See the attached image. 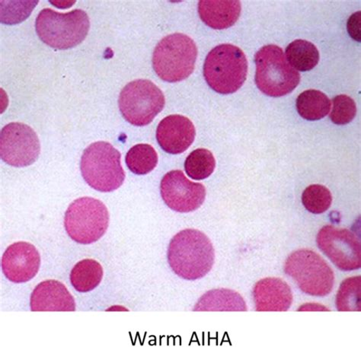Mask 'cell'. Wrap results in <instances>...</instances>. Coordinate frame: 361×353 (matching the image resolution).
<instances>
[{"label":"cell","instance_id":"9","mask_svg":"<svg viewBox=\"0 0 361 353\" xmlns=\"http://www.w3.org/2000/svg\"><path fill=\"white\" fill-rule=\"evenodd\" d=\"M166 99L163 92L149 80L130 82L121 90L118 106L123 118L132 125L145 127L163 111Z\"/></svg>","mask_w":361,"mask_h":353},{"label":"cell","instance_id":"16","mask_svg":"<svg viewBox=\"0 0 361 353\" xmlns=\"http://www.w3.org/2000/svg\"><path fill=\"white\" fill-rule=\"evenodd\" d=\"M253 298L257 311H287L293 302L289 285L279 278H265L256 283Z\"/></svg>","mask_w":361,"mask_h":353},{"label":"cell","instance_id":"20","mask_svg":"<svg viewBox=\"0 0 361 353\" xmlns=\"http://www.w3.org/2000/svg\"><path fill=\"white\" fill-rule=\"evenodd\" d=\"M102 265L93 259H85L75 264L71 273V283L79 292H89L102 282Z\"/></svg>","mask_w":361,"mask_h":353},{"label":"cell","instance_id":"21","mask_svg":"<svg viewBox=\"0 0 361 353\" xmlns=\"http://www.w3.org/2000/svg\"><path fill=\"white\" fill-rule=\"evenodd\" d=\"M286 58L293 69L307 72L314 69L319 61L317 47L306 40H296L286 49Z\"/></svg>","mask_w":361,"mask_h":353},{"label":"cell","instance_id":"1","mask_svg":"<svg viewBox=\"0 0 361 353\" xmlns=\"http://www.w3.org/2000/svg\"><path fill=\"white\" fill-rule=\"evenodd\" d=\"M168 261L173 272L186 280L204 278L214 264V248L203 233L196 230H185L171 240L168 250Z\"/></svg>","mask_w":361,"mask_h":353},{"label":"cell","instance_id":"19","mask_svg":"<svg viewBox=\"0 0 361 353\" xmlns=\"http://www.w3.org/2000/svg\"><path fill=\"white\" fill-rule=\"evenodd\" d=\"M331 101L320 91L310 89L302 92L296 102L300 116L307 120H319L326 117L331 110Z\"/></svg>","mask_w":361,"mask_h":353},{"label":"cell","instance_id":"6","mask_svg":"<svg viewBox=\"0 0 361 353\" xmlns=\"http://www.w3.org/2000/svg\"><path fill=\"white\" fill-rule=\"evenodd\" d=\"M197 49L191 37L176 33L161 39L154 51L153 66L161 80L177 82L189 78L195 70Z\"/></svg>","mask_w":361,"mask_h":353},{"label":"cell","instance_id":"26","mask_svg":"<svg viewBox=\"0 0 361 353\" xmlns=\"http://www.w3.org/2000/svg\"><path fill=\"white\" fill-rule=\"evenodd\" d=\"M334 108L330 119L338 125H345L353 121L356 116L357 107L355 101L345 94H340L332 100Z\"/></svg>","mask_w":361,"mask_h":353},{"label":"cell","instance_id":"3","mask_svg":"<svg viewBox=\"0 0 361 353\" xmlns=\"http://www.w3.org/2000/svg\"><path fill=\"white\" fill-rule=\"evenodd\" d=\"M248 74L244 52L233 44L218 45L208 54L204 65V79L214 91L223 94L238 91Z\"/></svg>","mask_w":361,"mask_h":353},{"label":"cell","instance_id":"23","mask_svg":"<svg viewBox=\"0 0 361 353\" xmlns=\"http://www.w3.org/2000/svg\"><path fill=\"white\" fill-rule=\"evenodd\" d=\"M216 160L211 151L197 149L185 160V169L188 177L201 180L210 177L215 169Z\"/></svg>","mask_w":361,"mask_h":353},{"label":"cell","instance_id":"5","mask_svg":"<svg viewBox=\"0 0 361 353\" xmlns=\"http://www.w3.org/2000/svg\"><path fill=\"white\" fill-rule=\"evenodd\" d=\"M255 84L268 97H284L295 89L300 74L288 63L280 47L269 44L262 47L255 56Z\"/></svg>","mask_w":361,"mask_h":353},{"label":"cell","instance_id":"14","mask_svg":"<svg viewBox=\"0 0 361 353\" xmlns=\"http://www.w3.org/2000/svg\"><path fill=\"white\" fill-rule=\"evenodd\" d=\"M196 135L193 123L188 118L175 114L159 123L157 140L167 154H183L192 144Z\"/></svg>","mask_w":361,"mask_h":353},{"label":"cell","instance_id":"4","mask_svg":"<svg viewBox=\"0 0 361 353\" xmlns=\"http://www.w3.org/2000/svg\"><path fill=\"white\" fill-rule=\"evenodd\" d=\"M121 158V152L109 142L92 143L81 158V173L85 182L104 193L118 189L126 180Z\"/></svg>","mask_w":361,"mask_h":353},{"label":"cell","instance_id":"25","mask_svg":"<svg viewBox=\"0 0 361 353\" xmlns=\"http://www.w3.org/2000/svg\"><path fill=\"white\" fill-rule=\"evenodd\" d=\"M302 203L313 214H322L328 211L332 203L330 190L325 186L312 185L304 190Z\"/></svg>","mask_w":361,"mask_h":353},{"label":"cell","instance_id":"27","mask_svg":"<svg viewBox=\"0 0 361 353\" xmlns=\"http://www.w3.org/2000/svg\"><path fill=\"white\" fill-rule=\"evenodd\" d=\"M361 13L357 12L351 16L348 21V32L351 37L357 42L361 41Z\"/></svg>","mask_w":361,"mask_h":353},{"label":"cell","instance_id":"8","mask_svg":"<svg viewBox=\"0 0 361 353\" xmlns=\"http://www.w3.org/2000/svg\"><path fill=\"white\" fill-rule=\"evenodd\" d=\"M109 224L108 209L99 199L81 197L74 200L65 213L64 226L78 244L96 242L106 234Z\"/></svg>","mask_w":361,"mask_h":353},{"label":"cell","instance_id":"10","mask_svg":"<svg viewBox=\"0 0 361 353\" xmlns=\"http://www.w3.org/2000/svg\"><path fill=\"white\" fill-rule=\"evenodd\" d=\"M41 145L32 128L22 123L7 124L0 135V156L6 164L22 168L39 159Z\"/></svg>","mask_w":361,"mask_h":353},{"label":"cell","instance_id":"12","mask_svg":"<svg viewBox=\"0 0 361 353\" xmlns=\"http://www.w3.org/2000/svg\"><path fill=\"white\" fill-rule=\"evenodd\" d=\"M160 193L165 204L180 213L196 211L204 204L206 197L205 187L189 180L179 170L170 171L164 177Z\"/></svg>","mask_w":361,"mask_h":353},{"label":"cell","instance_id":"13","mask_svg":"<svg viewBox=\"0 0 361 353\" xmlns=\"http://www.w3.org/2000/svg\"><path fill=\"white\" fill-rule=\"evenodd\" d=\"M41 256L32 244L20 242L7 247L2 257L6 278L15 283L30 281L39 273Z\"/></svg>","mask_w":361,"mask_h":353},{"label":"cell","instance_id":"24","mask_svg":"<svg viewBox=\"0 0 361 353\" xmlns=\"http://www.w3.org/2000/svg\"><path fill=\"white\" fill-rule=\"evenodd\" d=\"M360 276L346 279L341 283L336 297L339 311H360Z\"/></svg>","mask_w":361,"mask_h":353},{"label":"cell","instance_id":"11","mask_svg":"<svg viewBox=\"0 0 361 353\" xmlns=\"http://www.w3.org/2000/svg\"><path fill=\"white\" fill-rule=\"evenodd\" d=\"M317 242L322 252L341 271H351L360 268V242L353 233L345 228L326 225L319 232Z\"/></svg>","mask_w":361,"mask_h":353},{"label":"cell","instance_id":"22","mask_svg":"<svg viewBox=\"0 0 361 353\" xmlns=\"http://www.w3.org/2000/svg\"><path fill=\"white\" fill-rule=\"evenodd\" d=\"M126 161L128 168L133 173L145 175L157 167L158 155L153 147L149 144H138L128 151Z\"/></svg>","mask_w":361,"mask_h":353},{"label":"cell","instance_id":"2","mask_svg":"<svg viewBox=\"0 0 361 353\" xmlns=\"http://www.w3.org/2000/svg\"><path fill=\"white\" fill-rule=\"evenodd\" d=\"M90 28V18L82 9L61 13L49 8H44L35 22L40 39L58 50H68L81 44Z\"/></svg>","mask_w":361,"mask_h":353},{"label":"cell","instance_id":"18","mask_svg":"<svg viewBox=\"0 0 361 353\" xmlns=\"http://www.w3.org/2000/svg\"><path fill=\"white\" fill-rule=\"evenodd\" d=\"M194 311H246L247 307L238 292L220 289L209 291L204 294L196 304Z\"/></svg>","mask_w":361,"mask_h":353},{"label":"cell","instance_id":"17","mask_svg":"<svg viewBox=\"0 0 361 353\" xmlns=\"http://www.w3.org/2000/svg\"><path fill=\"white\" fill-rule=\"evenodd\" d=\"M240 1H200L198 13L202 20L216 30L229 28L235 24L241 14Z\"/></svg>","mask_w":361,"mask_h":353},{"label":"cell","instance_id":"15","mask_svg":"<svg viewBox=\"0 0 361 353\" xmlns=\"http://www.w3.org/2000/svg\"><path fill=\"white\" fill-rule=\"evenodd\" d=\"M32 311H75V302L61 282L46 280L36 286L31 295Z\"/></svg>","mask_w":361,"mask_h":353},{"label":"cell","instance_id":"7","mask_svg":"<svg viewBox=\"0 0 361 353\" xmlns=\"http://www.w3.org/2000/svg\"><path fill=\"white\" fill-rule=\"evenodd\" d=\"M284 271L302 292L312 297H326L334 289V271L320 255L311 250L293 252L285 262Z\"/></svg>","mask_w":361,"mask_h":353}]
</instances>
